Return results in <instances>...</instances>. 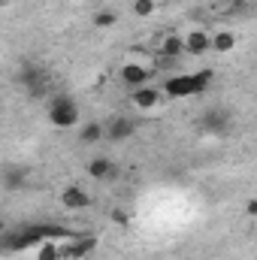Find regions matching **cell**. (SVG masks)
<instances>
[{"label":"cell","instance_id":"6da1fadb","mask_svg":"<svg viewBox=\"0 0 257 260\" xmlns=\"http://www.w3.org/2000/svg\"><path fill=\"white\" fill-rule=\"evenodd\" d=\"M49 70L43 64H37V61H21L18 70H15V85L30 97V100H40V97H46V91H49Z\"/></svg>","mask_w":257,"mask_h":260},{"label":"cell","instance_id":"7a4b0ae2","mask_svg":"<svg viewBox=\"0 0 257 260\" xmlns=\"http://www.w3.org/2000/svg\"><path fill=\"white\" fill-rule=\"evenodd\" d=\"M46 109H49V121H52L58 130L76 127V124H79V118H82V112H79V103H76L70 94H58V97H52Z\"/></svg>","mask_w":257,"mask_h":260},{"label":"cell","instance_id":"3957f363","mask_svg":"<svg viewBox=\"0 0 257 260\" xmlns=\"http://www.w3.org/2000/svg\"><path fill=\"white\" fill-rule=\"evenodd\" d=\"M200 127L209 136H227L233 130V112L227 106H209L200 118Z\"/></svg>","mask_w":257,"mask_h":260},{"label":"cell","instance_id":"277c9868","mask_svg":"<svg viewBox=\"0 0 257 260\" xmlns=\"http://www.w3.org/2000/svg\"><path fill=\"white\" fill-rule=\"evenodd\" d=\"M164 97H176V100H185V97H197V85H194L191 73H176V76H167L164 79V88H160Z\"/></svg>","mask_w":257,"mask_h":260},{"label":"cell","instance_id":"5b68a950","mask_svg":"<svg viewBox=\"0 0 257 260\" xmlns=\"http://www.w3.org/2000/svg\"><path fill=\"white\" fill-rule=\"evenodd\" d=\"M94 248H97V239L94 236H73V239H67V242L58 245V257L61 260H82V257H88Z\"/></svg>","mask_w":257,"mask_h":260},{"label":"cell","instance_id":"8992f818","mask_svg":"<svg viewBox=\"0 0 257 260\" xmlns=\"http://www.w3.org/2000/svg\"><path fill=\"white\" fill-rule=\"evenodd\" d=\"M133 133H136V118H130V115H112L103 124V139H109V142H124Z\"/></svg>","mask_w":257,"mask_h":260},{"label":"cell","instance_id":"52a82bcc","mask_svg":"<svg viewBox=\"0 0 257 260\" xmlns=\"http://www.w3.org/2000/svg\"><path fill=\"white\" fill-rule=\"evenodd\" d=\"M130 103H133L136 109L148 112V109H154V106L164 103V94H160V88H154V85H142V88H133V91H130Z\"/></svg>","mask_w":257,"mask_h":260},{"label":"cell","instance_id":"ba28073f","mask_svg":"<svg viewBox=\"0 0 257 260\" xmlns=\"http://www.w3.org/2000/svg\"><path fill=\"white\" fill-rule=\"evenodd\" d=\"M61 203H64V209H70V212H82V209H91L94 197L88 194L85 188H79V185H67L64 191H61Z\"/></svg>","mask_w":257,"mask_h":260},{"label":"cell","instance_id":"9c48e42d","mask_svg":"<svg viewBox=\"0 0 257 260\" xmlns=\"http://www.w3.org/2000/svg\"><path fill=\"white\" fill-rule=\"evenodd\" d=\"M85 170H88V176H91V179H97V182H112V179L118 176V167L112 164V157H103V154L91 157Z\"/></svg>","mask_w":257,"mask_h":260},{"label":"cell","instance_id":"30bf717a","mask_svg":"<svg viewBox=\"0 0 257 260\" xmlns=\"http://www.w3.org/2000/svg\"><path fill=\"white\" fill-rule=\"evenodd\" d=\"M182 40H185V55H194V58H200V55H206V52L212 49V34L203 30V27H197V30H191V34H185Z\"/></svg>","mask_w":257,"mask_h":260},{"label":"cell","instance_id":"8fae6325","mask_svg":"<svg viewBox=\"0 0 257 260\" xmlns=\"http://www.w3.org/2000/svg\"><path fill=\"white\" fill-rule=\"evenodd\" d=\"M151 73H154V70H148V67H142V64H124L121 67V82L133 91V88L148 85V82H151Z\"/></svg>","mask_w":257,"mask_h":260},{"label":"cell","instance_id":"7c38bea8","mask_svg":"<svg viewBox=\"0 0 257 260\" xmlns=\"http://www.w3.org/2000/svg\"><path fill=\"white\" fill-rule=\"evenodd\" d=\"M157 55L173 58V61H182V58H185V40H182V34H164Z\"/></svg>","mask_w":257,"mask_h":260},{"label":"cell","instance_id":"4fadbf2b","mask_svg":"<svg viewBox=\"0 0 257 260\" xmlns=\"http://www.w3.org/2000/svg\"><path fill=\"white\" fill-rule=\"evenodd\" d=\"M0 185H3L6 191L24 188V185H27V170H24V167H6V170L0 173Z\"/></svg>","mask_w":257,"mask_h":260},{"label":"cell","instance_id":"5bb4252c","mask_svg":"<svg viewBox=\"0 0 257 260\" xmlns=\"http://www.w3.org/2000/svg\"><path fill=\"white\" fill-rule=\"evenodd\" d=\"M236 49V34L233 30H215L212 34V52H233Z\"/></svg>","mask_w":257,"mask_h":260},{"label":"cell","instance_id":"9a60e30c","mask_svg":"<svg viewBox=\"0 0 257 260\" xmlns=\"http://www.w3.org/2000/svg\"><path fill=\"white\" fill-rule=\"evenodd\" d=\"M79 139H82L85 145L100 142V139H103V124H100V121H88V124H82V130H79Z\"/></svg>","mask_w":257,"mask_h":260},{"label":"cell","instance_id":"2e32d148","mask_svg":"<svg viewBox=\"0 0 257 260\" xmlns=\"http://www.w3.org/2000/svg\"><path fill=\"white\" fill-rule=\"evenodd\" d=\"M191 76H194V85H197V97H200V94H206V91H209V85L215 82V70H212V67L197 70V73H191Z\"/></svg>","mask_w":257,"mask_h":260},{"label":"cell","instance_id":"e0dca14e","mask_svg":"<svg viewBox=\"0 0 257 260\" xmlns=\"http://www.w3.org/2000/svg\"><path fill=\"white\" fill-rule=\"evenodd\" d=\"M37 260H61L58 257V242L55 239H43L37 245Z\"/></svg>","mask_w":257,"mask_h":260},{"label":"cell","instance_id":"ac0fdd59","mask_svg":"<svg viewBox=\"0 0 257 260\" xmlns=\"http://www.w3.org/2000/svg\"><path fill=\"white\" fill-rule=\"evenodd\" d=\"M118 21V15L112 12V9H100V12H94V27H112Z\"/></svg>","mask_w":257,"mask_h":260},{"label":"cell","instance_id":"d6986e66","mask_svg":"<svg viewBox=\"0 0 257 260\" xmlns=\"http://www.w3.org/2000/svg\"><path fill=\"white\" fill-rule=\"evenodd\" d=\"M154 9H157L154 0H133V15H139V18H148Z\"/></svg>","mask_w":257,"mask_h":260},{"label":"cell","instance_id":"ffe728a7","mask_svg":"<svg viewBox=\"0 0 257 260\" xmlns=\"http://www.w3.org/2000/svg\"><path fill=\"white\" fill-rule=\"evenodd\" d=\"M179 64V61H173V58H164V55H154V70L160 73V70H173V67Z\"/></svg>","mask_w":257,"mask_h":260},{"label":"cell","instance_id":"44dd1931","mask_svg":"<svg viewBox=\"0 0 257 260\" xmlns=\"http://www.w3.org/2000/svg\"><path fill=\"white\" fill-rule=\"evenodd\" d=\"M245 212H248V215H257V200H248V203H245Z\"/></svg>","mask_w":257,"mask_h":260},{"label":"cell","instance_id":"7402d4cb","mask_svg":"<svg viewBox=\"0 0 257 260\" xmlns=\"http://www.w3.org/2000/svg\"><path fill=\"white\" fill-rule=\"evenodd\" d=\"M239 3H251V0H239Z\"/></svg>","mask_w":257,"mask_h":260}]
</instances>
